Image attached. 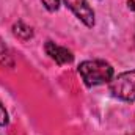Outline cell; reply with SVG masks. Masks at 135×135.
Masks as SVG:
<instances>
[{
  "label": "cell",
  "instance_id": "5",
  "mask_svg": "<svg viewBox=\"0 0 135 135\" xmlns=\"http://www.w3.org/2000/svg\"><path fill=\"white\" fill-rule=\"evenodd\" d=\"M13 33L16 35L19 39H22V41H28V39L33 38V28L30 25H27L25 22L19 21V22H16L13 25Z\"/></svg>",
  "mask_w": 135,
  "mask_h": 135
},
{
  "label": "cell",
  "instance_id": "7",
  "mask_svg": "<svg viewBox=\"0 0 135 135\" xmlns=\"http://www.w3.org/2000/svg\"><path fill=\"white\" fill-rule=\"evenodd\" d=\"M41 2H42V5L49 11H57L58 6H60V3H61V0H41Z\"/></svg>",
  "mask_w": 135,
  "mask_h": 135
},
{
  "label": "cell",
  "instance_id": "9",
  "mask_svg": "<svg viewBox=\"0 0 135 135\" xmlns=\"http://www.w3.org/2000/svg\"><path fill=\"white\" fill-rule=\"evenodd\" d=\"M127 3H129V8H132V9H135V2H134V0H129Z\"/></svg>",
  "mask_w": 135,
  "mask_h": 135
},
{
  "label": "cell",
  "instance_id": "2",
  "mask_svg": "<svg viewBox=\"0 0 135 135\" xmlns=\"http://www.w3.org/2000/svg\"><path fill=\"white\" fill-rule=\"evenodd\" d=\"M110 93L126 102L135 101V69L121 72L110 80Z\"/></svg>",
  "mask_w": 135,
  "mask_h": 135
},
{
  "label": "cell",
  "instance_id": "4",
  "mask_svg": "<svg viewBox=\"0 0 135 135\" xmlns=\"http://www.w3.org/2000/svg\"><path fill=\"white\" fill-rule=\"evenodd\" d=\"M44 49H46V54L57 63V65H69V63H72V60H74V55H72V52L71 50H68L66 47H61V46H57L54 41H47L46 42V46H44Z\"/></svg>",
  "mask_w": 135,
  "mask_h": 135
},
{
  "label": "cell",
  "instance_id": "3",
  "mask_svg": "<svg viewBox=\"0 0 135 135\" xmlns=\"http://www.w3.org/2000/svg\"><path fill=\"white\" fill-rule=\"evenodd\" d=\"M63 3L75 14V17L79 21H82L86 27L91 28L94 25V11L88 5L86 0H63Z\"/></svg>",
  "mask_w": 135,
  "mask_h": 135
},
{
  "label": "cell",
  "instance_id": "6",
  "mask_svg": "<svg viewBox=\"0 0 135 135\" xmlns=\"http://www.w3.org/2000/svg\"><path fill=\"white\" fill-rule=\"evenodd\" d=\"M0 65L5 68H14V58L6 44L2 41V38H0Z\"/></svg>",
  "mask_w": 135,
  "mask_h": 135
},
{
  "label": "cell",
  "instance_id": "8",
  "mask_svg": "<svg viewBox=\"0 0 135 135\" xmlns=\"http://www.w3.org/2000/svg\"><path fill=\"white\" fill-rule=\"evenodd\" d=\"M8 121H9V118H8V112H6V108L3 107V104L0 102V126H6Z\"/></svg>",
  "mask_w": 135,
  "mask_h": 135
},
{
  "label": "cell",
  "instance_id": "1",
  "mask_svg": "<svg viewBox=\"0 0 135 135\" xmlns=\"http://www.w3.org/2000/svg\"><path fill=\"white\" fill-rule=\"evenodd\" d=\"M79 74L82 75L86 86H98L102 83H110L113 79V68L104 60H86L79 65Z\"/></svg>",
  "mask_w": 135,
  "mask_h": 135
}]
</instances>
